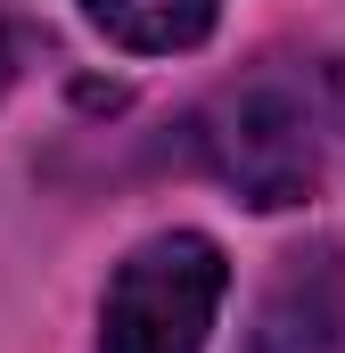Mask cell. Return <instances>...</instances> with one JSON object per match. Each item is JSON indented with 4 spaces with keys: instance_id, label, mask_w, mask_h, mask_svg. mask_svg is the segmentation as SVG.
<instances>
[{
    "instance_id": "6da1fadb",
    "label": "cell",
    "mask_w": 345,
    "mask_h": 353,
    "mask_svg": "<svg viewBox=\"0 0 345 353\" xmlns=\"http://www.w3.org/2000/svg\"><path fill=\"white\" fill-rule=\"evenodd\" d=\"M345 148V58H263L197 107V157L247 205H304Z\"/></svg>"
},
{
    "instance_id": "7a4b0ae2",
    "label": "cell",
    "mask_w": 345,
    "mask_h": 353,
    "mask_svg": "<svg viewBox=\"0 0 345 353\" xmlns=\"http://www.w3.org/2000/svg\"><path fill=\"white\" fill-rule=\"evenodd\" d=\"M222 288H230V263L197 230H165L132 247L99 304V353H206Z\"/></svg>"
},
{
    "instance_id": "3957f363",
    "label": "cell",
    "mask_w": 345,
    "mask_h": 353,
    "mask_svg": "<svg viewBox=\"0 0 345 353\" xmlns=\"http://www.w3.org/2000/svg\"><path fill=\"white\" fill-rule=\"evenodd\" d=\"M345 345V255L313 247L288 255V271L271 279L255 312V353H337Z\"/></svg>"
},
{
    "instance_id": "277c9868",
    "label": "cell",
    "mask_w": 345,
    "mask_h": 353,
    "mask_svg": "<svg viewBox=\"0 0 345 353\" xmlns=\"http://www.w3.org/2000/svg\"><path fill=\"white\" fill-rule=\"evenodd\" d=\"M83 17L107 41H124L140 58H165V50H197L214 33L222 0H83Z\"/></svg>"
},
{
    "instance_id": "5b68a950",
    "label": "cell",
    "mask_w": 345,
    "mask_h": 353,
    "mask_svg": "<svg viewBox=\"0 0 345 353\" xmlns=\"http://www.w3.org/2000/svg\"><path fill=\"white\" fill-rule=\"evenodd\" d=\"M8 66H17V25H8V0H0V90H8Z\"/></svg>"
}]
</instances>
